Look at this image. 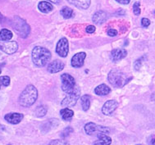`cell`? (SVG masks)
<instances>
[{"instance_id": "cell-1", "label": "cell", "mask_w": 155, "mask_h": 145, "mask_svg": "<svg viewBox=\"0 0 155 145\" xmlns=\"http://www.w3.org/2000/svg\"><path fill=\"white\" fill-rule=\"evenodd\" d=\"M38 98V91L36 88L30 84L27 87H25V89L21 94L19 97V104L21 106L28 107L33 105Z\"/></svg>"}, {"instance_id": "cell-2", "label": "cell", "mask_w": 155, "mask_h": 145, "mask_svg": "<svg viewBox=\"0 0 155 145\" xmlns=\"http://www.w3.org/2000/svg\"><path fill=\"white\" fill-rule=\"evenodd\" d=\"M51 58L50 51L45 48L36 46L32 50V61L37 67H45Z\"/></svg>"}, {"instance_id": "cell-3", "label": "cell", "mask_w": 155, "mask_h": 145, "mask_svg": "<svg viewBox=\"0 0 155 145\" xmlns=\"http://www.w3.org/2000/svg\"><path fill=\"white\" fill-rule=\"evenodd\" d=\"M108 81L110 82L111 84H113L115 87L124 86L127 84L129 81L131 80V78H127V75L124 73L117 69H113L108 74Z\"/></svg>"}, {"instance_id": "cell-4", "label": "cell", "mask_w": 155, "mask_h": 145, "mask_svg": "<svg viewBox=\"0 0 155 145\" xmlns=\"http://www.w3.org/2000/svg\"><path fill=\"white\" fill-rule=\"evenodd\" d=\"M12 25L17 34L23 39L28 36L31 32L30 25L25 22V21L19 17H14L12 21Z\"/></svg>"}, {"instance_id": "cell-5", "label": "cell", "mask_w": 155, "mask_h": 145, "mask_svg": "<svg viewBox=\"0 0 155 145\" xmlns=\"http://www.w3.org/2000/svg\"><path fill=\"white\" fill-rule=\"evenodd\" d=\"M85 133L89 135H99V134H109L110 130L107 127L102 126H98L95 123H87L85 126Z\"/></svg>"}, {"instance_id": "cell-6", "label": "cell", "mask_w": 155, "mask_h": 145, "mask_svg": "<svg viewBox=\"0 0 155 145\" xmlns=\"http://www.w3.org/2000/svg\"><path fill=\"white\" fill-rule=\"evenodd\" d=\"M61 80H62V89L67 94H71L75 90V85H76V81L73 76H71L69 74H62L61 75Z\"/></svg>"}, {"instance_id": "cell-7", "label": "cell", "mask_w": 155, "mask_h": 145, "mask_svg": "<svg viewBox=\"0 0 155 145\" xmlns=\"http://www.w3.org/2000/svg\"><path fill=\"white\" fill-rule=\"evenodd\" d=\"M81 95V91L78 88H76L75 90L71 94H69L66 97L62 102V107H73L76 105V103H77L78 98H80Z\"/></svg>"}, {"instance_id": "cell-8", "label": "cell", "mask_w": 155, "mask_h": 145, "mask_svg": "<svg viewBox=\"0 0 155 145\" xmlns=\"http://www.w3.org/2000/svg\"><path fill=\"white\" fill-rule=\"evenodd\" d=\"M18 48V44L16 41H0V50L7 54L16 53Z\"/></svg>"}, {"instance_id": "cell-9", "label": "cell", "mask_w": 155, "mask_h": 145, "mask_svg": "<svg viewBox=\"0 0 155 145\" xmlns=\"http://www.w3.org/2000/svg\"><path fill=\"white\" fill-rule=\"evenodd\" d=\"M68 51H69V48H68V39H66V38H62V39L58 41V44H57V53H58L60 57L65 58V57L68 56Z\"/></svg>"}, {"instance_id": "cell-10", "label": "cell", "mask_w": 155, "mask_h": 145, "mask_svg": "<svg viewBox=\"0 0 155 145\" xmlns=\"http://www.w3.org/2000/svg\"><path fill=\"white\" fill-rule=\"evenodd\" d=\"M64 67H65V64L63 61L61 60H54L48 64L47 70L50 73H57L63 70Z\"/></svg>"}, {"instance_id": "cell-11", "label": "cell", "mask_w": 155, "mask_h": 145, "mask_svg": "<svg viewBox=\"0 0 155 145\" xmlns=\"http://www.w3.org/2000/svg\"><path fill=\"white\" fill-rule=\"evenodd\" d=\"M85 58H86V53H76L72 57L71 64L72 67H76V68L81 67L84 65V61H85Z\"/></svg>"}, {"instance_id": "cell-12", "label": "cell", "mask_w": 155, "mask_h": 145, "mask_svg": "<svg viewBox=\"0 0 155 145\" xmlns=\"http://www.w3.org/2000/svg\"><path fill=\"white\" fill-rule=\"evenodd\" d=\"M118 103L116 100H109L104 103V105L103 106L102 112L104 115H111L116 109L117 108Z\"/></svg>"}, {"instance_id": "cell-13", "label": "cell", "mask_w": 155, "mask_h": 145, "mask_svg": "<svg viewBox=\"0 0 155 145\" xmlns=\"http://www.w3.org/2000/svg\"><path fill=\"white\" fill-rule=\"evenodd\" d=\"M23 116L21 113H17V112H12V113H8L4 117L5 120L9 122L10 124H13V125H16V124H18L21 121V120L23 119Z\"/></svg>"}, {"instance_id": "cell-14", "label": "cell", "mask_w": 155, "mask_h": 145, "mask_svg": "<svg viewBox=\"0 0 155 145\" xmlns=\"http://www.w3.org/2000/svg\"><path fill=\"white\" fill-rule=\"evenodd\" d=\"M127 55V52L126 49H124V48H117V49H113L111 52V59H112V61H117L126 58Z\"/></svg>"}, {"instance_id": "cell-15", "label": "cell", "mask_w": 155, "mask_h": 145, "mask_svg": "<svg viewBox=\"0 0 155 145\" xmlns=\"http://www.w3.org/2000/svg\"><path fill=\"white\" fill-rule=\"evenodd\" d=\"M58 125V121L57 119H49L47 121H45L42 124L41 126V130L44 133H47L51 130L56 128L57 126Z\"/></svg>"}, {"instance_id": "cell-16", "label": "cell", "mask_w": 155, "mask_h": 145, "mask_svg": "<svg viewBox=\"0 0 155 145\" xmlns=\"http://www.w3.org/2000/svg\"><path fill=\"white\" fill-rule=\"evenodd\" d=\"M107 19V12H105L104 11H98L96 12L94 14L92 20H93L94 23L100 25L105 22Z\"/></svg>"}, {"instance_id": "cell-17", "label": "cell", "mask_w": 155, "mask_h": 145, "mask_svg": "<svg viewBox=\"0 0 155 145\" xmlns=\"http://www.w3.org/2000/svg\"><path fill=\"white\" fill-rule=\"evenodd\" d=\"M68 2L76 8L81 9H87L90 5V0H68Z\"/></svg>"}, {"instance_id": "cell-18", "label": "cell", "mask_w": 155, "mask_h": 145, "mask_svg": "<svg viewBox=\"0 0 155 145\" xmlns=\"http://www.w3.org/2000/svg\"><path fill=\"white\" fill-rule=\"evenodd\" d=\"M98 138L99 140L94 143L93 145H110L112 143V139L106 134H99Z\"/></svg>"}, {"instance_id": "cell-19", "label": "cell", "mask_w": 155, "mask_h": 145, "mask_svg": "<svg viewBox=\"0 0 155 145\" xmlns=\"http://www.w3.org/2000/svg\"><path fill=\"white\" fill-rule=\"evenodd\" d=\"M94 92L96 94L99 95V96H106L111 92V89L106 84H102L98 87H96Z\"/></svg>"}, {"instance_id": "cell-20", "label": "cell", "mask_w": 155, "mask_h": 145, "mask_svg": "<svg viewBox=\"0 0 155 145\" xmlns=\"http://www.w3.org/2000/svg\"><path fill=\"white\" fill-rule=\"evenodd\" d=\"M38 8H39V10L42 12L43 13H48L51 11H53V9H54V7L50 3L45 2V1L40 2L38 5Z\"/></svg>"}, {"instance_id": "cell-21", "label": "cell", "mask_w": 155, "mask_h": 145, "mask_svg": "<svg viewBox=\"0 0 155 145\" xmlns=\"http://www.w3.org/2000/svg\"><path fill=\"white\" fill-rule=\"evenodd\" d=\"M12 38V32L8 29H3L0 31V40L8 41Z\"/></svg>"}, {"instance_id": "cell-22", "label": "cell", "mask_w": 155, "mask_h": 145, "mask_svg": "<svg viewBox=\"0 0 155 145\" xmlns=\"http://www.w3.org/2000/svg\"><path fill=\"white\" fill-rule=\"evenodd\" d=\"M60 115L63 120H71V119L72 118L74 115V112L72 110H71L69 108H64L61 110L60 112Z\"/></svg>"}, {"instance_id": "cell-23", "label": "cell", "mask_w": 155, "mask_h": 145, "mask_svg": "<svg viewBox=\"0 0 155 145\" xmlns=\"http://www.w3.org/2000/svg\"><path fill=\"white\" fill-rule=\"evenodd\" d=\"M90 101L91 97L90 95L85 94L81 97V106L84 111H88L90 107Z\"/></svg>"}, {"instance_id": "cell-24", "label": "cell", "mask_w": 155, "mask_h": 145, "mask_svg": "<svg viewBox=\"0 0 155 145\" xmlns=\"http://www.w3.org/2000/svg\"><path fill=\"white\" fill-rule=\"evenodd\" d=\"M60 13L62 16L63 18H65V19H69L71 17H72V15H73V10L70 8H68V7H63L62 9H61V12H60Z\"/></svg>"}, {"instance_id": "cell-25", "label": "cell", "mask_w": 155, "mask_h": 145, "mask_svg": "<svg viewBox=\"0 0 155 145\" xmlns=\"http://www.w3.org/2000/svg\"><path fill=\"white\" fill-rule=\"evenodd\" d=\"M35 116L37 117H45L46 113H47V108L45 106H40L36 107L35 111Z\"/></svg>"}, {"instance_id": "cell-26", "label": "cell", "mask_w": 155, "mask_h": 145, "mask_svg": "<svg viewBox=\"0 0 155 145\" xmlns=\"http://www.w3.org/2000/svg\"><path fill=\"white\" fill-rule=\"evenodd\" d=\"M10 84V78L7 75L0 77V89L2 87H7Z\"/></svg>"}, {"instance_id": "cell-27", "label": "cell", "mask_w": 155, "mask_h": 145, "mask_svg": "<svg viewBox=\"0 0 155 145\" xmlns=\"http://www.w3.org/2000/svg\"><path fill=\"white\" fill-rule=\"evenodd\" d=\"M72 132H73V129L71 128V127H67V128H65L62 131V133H61V137L63 138V139H65V138L69 136Z\"/></svg>"}, {"instance_id": "cell-28", "label": "cell", "mask_w": 155, "mask_h": 145, "mask_svg": "<svg viewBox=\"0 0 155 145\" xmlns=\"http://www.w3.org/2000/svg\"><path fill=\"white\" fill-rule=\"evenodd\" d=\"M48 145H69V143L64 140H54L51 141Z\"/></svg>"}, {"instance_id": "cell-29", "label": "cell", "mask_w": 155, "mask_h": 145, "mask_svg": "<svg viewBox=\"0 0 155 145\" xmlns=\"http://www.w3.org/2000/svg\"><path fill=\"white\" fill-rule=\"evenodd\" d=\"M140 2H136L135 3L134 6H133V12H134V13L136 16H139V15L140 14Z\"/></svg>"}, {"instance_id": "cell-30", "label": "cell", "mask_w": 155, "mask_h": 145, "mask_svg": "<svg viewBox=\"0 0 155 145\" xmlns=\"http://www.w3.org/2000/svg\"><path fill=\"white\" fill-rule=\"evenodd\" d=\"M141 25L144 27H148L150 25V21L147 18H143L141 20Z\"/></svg>"}, {"instance_id": "cell-31", "label": "cell", "mask_w": 155, "mask_h": 145, "mask_svg": "<svg viewBox=\"0 0 155 145\" xmlns=\"http://www.w3.org/2000/svg\"><path fill=\"white\" fill-rule=\"evenodd\" d=\"M85 31L88 34H92L95 31V26L94 25H88L85 28Z\"/></svg>"}, {"instance_id": "cell-32", "label": "cell", "mask_w": 155, "mask_h": 145, "mask_svg": "<svg viewBox=\"0 0 155 145\" xmlns=\"http://www.w3.org/2000/svg\"><path fill=\"white\" fill-rule=\"evenodd\" d=\"M107 35H109V36H116L117 35V31H116L114 29H109L108 31H107Z\"/></svg>"}, {"instance_id": "cell-33", "label": "cell", "mask_w": 155, "mask_h": 145, "mask_svg": "<svg viewBox=\"0 0 155 145\" xmlns=\"http://www.w3.org/2000/svg\"><path fill=\"white\" fill-rule=\"evenodd\" d=\"M141 60L140 59H139V60H137V61H135V64H134V67H135V70H140V68L141 67Z\"/></svg>"}, {"instance_id": "cell-34", "label": "cell", "mask_w": 155, "mask_h": 145, "mask_svg": "<svg viewBox=\"0 0 155 145\" xmlns=\"http://www.w3.org/2000/svg\"><path fill=\"white\" fill-rule=\"evenodd\" d=\"M116 1L118 2L119 3H121V4H128L130 3V0H116Z\"/></svg>"}, {"instance_id": "cell-35", "label": "cell", "mask_w": 155, "mask_h": 145, "mask_svg": "<svg viewBox=\"0 0 155 145\" xmlns=\"http://www.w3.org/2000/svg\"><path fill=\"white\" fill-rule=\"evenodd\" d=\"M48 1L52 2V3H59L62 0H48Z\"/></svg>"}, {"instance_id": "cell-36", "label": "cell", "mask_w": 155, "mask_h": 145, "mask_svg": "<svg viewBox=\"0 0 155 145\" xmlns=\"http://www.w3.org/2000/svg\"><path fill=\"white\" fill-rule=\"evenodd\" d=\"M4 130H5V127H4L3 125H1V124H0V131H3Z\"/></svg>"}, {"instance_id": "cell-37", "label": "cell", "mask_w": 155, "mask_h": 145, "mask_svg": "<svg viewBox=\"0 0 155 145\" xmlns=\"http://www.w3.org/2000/svg\"><path fill=\"white\" fill-rule=\"evenodd\" d=\"M151 99H152V100L155 103V93L154 94H153L152 96H151Z\"/></svg>"}, {"instance_id": "cell-38", "label": "cell", "mask_w": 155, "mask_h": 145, "mask_svg": "<svg viewBox=\"0 0 155 145\" xmlns=\"http://www.w3.org/2000/svg\"><path fill=\"white\" fill-rule=\"evenodd\" d=\"M151 144L155 145V139H153V140H151Z\"/></svg>"}, {"instance_id": "cell-39", "label": "cell", "mask_w": 155, "mask_h": 145, "mask_svg": "<svg viewBox=\"0 0 155 145\" xmlns=\"http://www.w3.org/2000/svg\"><path fill=\"white\" fill-rule=\"evenodd\" d=\"M3 15H2V14H1V13H0V21H1L2 20H3Z\"/></svg>"}, {"instance_id": "cell-40", "label": "cell", "mask_w": 155, "mask_h": 145, "mask_svg": "<svg viewBox=\"0 0 155 145\" xmlns=\"http://www.w3.org/2000/svg\"><path fill=\"white\" fill-rule=\"evenodd\" d=\"M1 72H2V70H1V67H0V74H1Z\"/></svg>"}, {"instance_id": "cell-41", "label": "cell", "mask_w": 155, "mask_h": 145, "mask_svg": "<svg viewBox=\"0 0 155 145\" xmlns=\"http://www.w3.org/2000/svg\"><path fill=\"white\" fill-rule=\"evenodd\" d=\"M8 145H12V144H8Z\"/></svg>"}, {"instance_id": "cell-42", "label": "cell", "mask_w": 155, "mask_h": 145, "mask_svg": "<svg viewBox=\"0 0 155 145\" xmlns=\"http://www.w3.org/2000/svg\"><path fill=\"white\" fill-rule=\"evenodd\" d=\"M138 145H140V144H138Z\"/></svg>"}]
</instances>
